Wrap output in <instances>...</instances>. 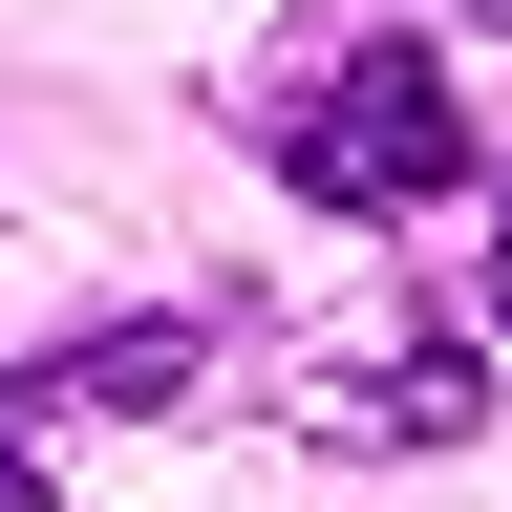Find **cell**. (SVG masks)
I'll return each instance as SVG.
<instances>
[{"label":"cell","instance_id":"2","mask_svg":"<svg viewBox=\"0 0 512 512\" xmlns=\"http://www.w3.org/2000/svg\"><path fill=\"white\" fill-rule=\"evenodd\" d=\"M0 512H64L43 491V384H0Z\"/></svg>","mask_w":512,"mask_h":512},{"label":"cell","instance_id":"1","mask_svg":"<svg viewBox=\"0 0 512 512\" xmlns=\"http://www.w3.org/2000/svg\"><path fill=\"white\" fill-rule=\"evenodd\" d=\"M278 171L320 192V214H427V192H470V171H491V128H470V86H448L406 22H363L342 64H299Z\"/></svg>","mask_w":512,"mask_h":512}]
</instances>
